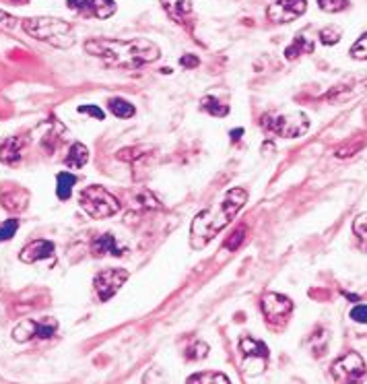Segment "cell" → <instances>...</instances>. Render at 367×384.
Returning a JSON list of instances; mask_svg holds the SVG:
<instances>
[{"label": "cell", "mask_w": 367, "mask_h": 384, "mask_svg": "<svg viewBox=\"0 0 367 384\" xmlns=\"http://www.w3.org/2000/svg\"><path fill=\"white\" fill-rule=\"evenodd\" d=\"M130 273L126 269H105V271H99L93 279V288L95 293L99 295L101 302H107L111 295H116L120 288L128 281Z\"/></svg>", "instance_id": "obj_9"}, {"label": "cell", "mask_w": 367, "mask_h": 384, "mask_svg": "<svg viewBox=\"0 0 367 384\" xmlns=\"http://www.w3.org/2000/svg\"><path fill=\"white\" fill-rule=\"evenodd\" d=\"M310 52H314V42H310L305 37H295V42L285 50V56H287V60H293V58H297L301 54H310Z\"/></svg>", "instance_id": "obj_21"}, {"label": "cell", "mask_w": 367, "mask_h": 384, "mask_svg": "<svg viewBox=\"0 0 367 384\" xmlns=\"http://www.w3.org/2000/svg\"><path fill=\"white\" fill-rule=\"evenodd\" d=\"M240 349L244 356V370L248 374H260L267 364H269V347L254 339V337H244L240 341Z\"/></svg>", "instance_id": "obj_7"}, {"label": "cell", "mask_w": 367, "mask_h": 384, "mask_svg": "<svg viewBox=\"0 0 367 384\" xmlns=\"http://www.w3.org/2000/svg\"><path fill=\"white\" fill-rule=\"evenodd\" d=\"M91 252L95 256H103V254L124 256L128 252V246L122 244L114 234H101L91 242Z\"/></svg>", "instance_id": "obj_13"}, {"label": "cell", "mask_w": 367, "mask_h": 384, "mask_svg": "<svg viewBox=\"0 0 367 384\" xmlns=\"http://www.w3.org/2000/svg\"><path fill=\"white\" fill-rule=\"evenodd\" d=\"M77 176L75 174H69V172H60L56 176V194L60 200H69L71 194H73V186L77 184Z\"/></svg>", "instance_id": "obj_18"}, {"label": "cell", "mask_w": 367, "mask_h": 384, "mask_svg": "<svg viewBox=\"0 0 367 384\" xmlns=\"http://www.w3.org/2000/svg\"><path fill=\"white\" fill-rule=\"evenodd\" d=\"M293 310V302L287 295H280L275 291H269L262 295V312L271 322H280L285 320Z\"/></svg>", "instance_id": "obj_11"}, {"label": "cell", "mask_w": 367, "mask_h": 384, "mask_svg": "<svg viewBox=\"0 0 367 384\" xmlns=\"http://www.w3.org/2000/svg\"><path fill=\"white\" fill-rule=\"evenodd\" d=\"M353 229H355L357 236L367 238V213H361V215L353 221Z\"/></svg>", "instance_id": "obj_29"}, {"label": "cell", "mask_w": 367, "mask_h": 384, "mask_svg": "<svg viewBox=\"0 0 367 384\" xmlns=\"http://www.w3.org/2000/svg\"><path fill=\"white\" fill-rule=\"evenodd\" d=\"M351 318L355 322H361V324H367V304H359L351 310Z\"/></svg>", "instance_id": "obj_30"}, {"label": "cell", "mask_w": 367, "mask_h": 384, "mask_svg": "<svg viewBox=\"0 0 367 384\" xmlns=\"http://www.w3.org/2000/svg\"><path fill=\"white\" fill-rule=\"evenodd\" d=\"M23 29L33 40L46 42L54 48L66 50L75 44V31L73 27L56 17H31L23 23Z\"/></svg>", "instance_id": "obj_3"}, {"label": "cell", "mask_w": 367, "mask_h": 384, "mask_svg": "<svg viewBox=\"0 0 367 384\" xmlns=\"http://www.w3.org/2000/svg\"><path fill=\"white\" fill-rule=\"evenodd\" d=\"M320 42L324 44V46H334V44H339V40L343 37V31L339 29V27H334V25H330V27H324L322 31H320Z\"/></svg>", "instance_id": "obj_24"}, {"label": "cell", "mask_w": 367, "mask_h": 384, "mask_svg": "<svg viewBox=\"0 0 367 384\" xmlns=\"http://www.w3.org/2000/svg\"><path fill=\"white\" fill-rule=\"evenodd\" d=\"M163 8L168 10V15L174 19V21H180L186 15L192 12V0H161Z\"/></svg>", "instance_id": "obj_17"}, {"label": "cell", "mask_w": 367, "mask_h": 384, "mask_svg": "<svg viewBox=\"0 0 367 384\" xmlns=\"http://www.w3.org/2000/svg\"><path fill=\"white\" fill-rule=\"evenodd\" d=\"M81 209L93 219H105L120 211V200L99 184H91L79 194Z\"/></svg>", "instance_id": "obj_4"}, {"label": "cell", "mask_w": 367, "mask_h": 384, "mask_svg": "<svg viewBox=\"0 0 367 384\" xmlns=\"http://www.w3.org/2000/svg\"><path fill=\"white\" fill-rule=\"evenodd\" d=\"M89 162V149L83 143H73L66 155V166L73 170H81Z\"/></svg>", "instance_id": "obj_16"}, {"label": "cell", "mask_w": 367, "mask_h": 384, "mask_svg": "<svg viewBox=\"0 0 367 384\" xmlns=\"http://www.w3.org/2000/svg\"><path fill=\"white\" fill-rule=\"evenodd\" d=\"M262 126L280 139H297L310 130V118L303 112H285V114H267Z\"/></svg>", "instance_id": "obj_5"}, {"label": "cell", "mask_w": 367, "mask_h": 384, "mask_svg": "<svg viewBox=\"0 0 367 384\" xmlns=\"http://www.w3.org/2000/svg\"><path fill=\"white\" fill-rule=\"evenodd\" d=\"M107 107H109V112H111L114 116H118V118H132V116L136 114L134 105H132L130 101L122 99V97H114V99H109Z\"/></svg>", "instance_id": "obj_20"}, {"label": "cell", "mask_w": 367, "mask_h": 384, "mask_svg": "<svg viewBox=\"0 0 367 384\" xmlns=\"http://www.w3.org/2000/svg\"><path fill=\"white\" fill-rule=\"evenodd\" d=\"M351 56L355 60H367V33H364L351 48Z\"/></svg>", "instance_id": "obj_27"}, {"label": "cell", "mask_w": 367, "mask_h": 384, "mask_svg": "<svg viewBox=\"0 0 367 384\" xmlns=\"http://www.w3.org/2000/svg\"><path fill=\"white\" fill-rule=\"evenodd\" d=\"M54 250H56L54 242H50V240H33L19 252V261L25 263V265L39 263V261H46V259H52Z\"/></svg>", "instance_id": "obj_12"}, {"label": "cell", "mask_w": 367, "mask_h": 384, "mask_svg": "<svg viewBox=\"0 0 367 384\" xmlns=\"http://www.w3.org/2000/svg\"><path fill=\"white\" fill-rule=\"evenodd\" d=\"M307 8V2L305 0H275L269 10H267V17L269 21H273L276 25H283V23H291L295 19H299Z\"/></svg>", "instance_id": "obj_10"}, {"label": "cell", "mask_w": 367, "mask_h": 384, "mask_svg": "<svg viewBox=\"0 0 367 384\" xmlns=\"http://www.w3.org/2000/svg\"><path fill=\"white\" fill-rule=\"evenodd\" d=\"M246 200H248V192L244 189H231L223 196V200L200 211L194 217L190 227V246L194 250L204 248L221 229H225L231 223V219L246 204Z\"/></svg>", "instance_id": "obj_2"}, {"label": "cell", "mask_w": 367, "mask_h": 384, "mask_svg": "<svg viewBox=\"0 0 367 384\" xmlns=\"http://www.w3.org/2000/svg\"><path fill=\"white\" fill-rule=\"evenodd\" d=\"M186 354H188V360H204L206 354H208V345L202 343V341H194L192 347L186 349Z\"/></svg>", "instance_id": "obj_25"}, {"label": "cell", "mask_w": 367, "mask_h": 384, "mask_svg": "<svg viewBox=\"0 0 367 384\" xmlns=\"http://www.w3.org/2000/svg\"><path fill=\"white\" fill-rule=\"evenodd\" d=\"M242 132H244L242 128H238V130H233V132H231V137H233V141H238V137H242Z\"/></svg>", "instance_id": "obj_36"}, {"label": "cell", "mask_w": 367, "mask_h": 384, "mask_svg": "<svg viewBox=\"0 0 367 384\" xmlns=\"http://www.w3.org/2000/svg\"><path fill=\"white\" fill-rule=\"evenodd\" d=\"M188 383H229V376L221 374V372H198V374H192L188 378Z\"/></svg>", "instance_id": "obj_23"}, {"label": "cell", "mask_w": 367, "mask_h": 384, "mask_svg": "<svg viewBox=\"0 0 367 384\" xmlns=\"http://www.w3.org/2000/svg\"><path fill=\"white\" fill-rule=\"evenodd\" d=\"M19 229V219H8L0 225V242H6L10 240Z\"/></svg>", "instance_id": "obj_26"}, {"label": "cell", "mask_w": 367, "mask_h": 384, "mask_svg": "<svg viewBox=\"0 0 367 384\" xmlns=\"http://www.w3.org/2000/svg\"><path fill=\"white\" fill-rule=\"evenodd\" d=\"M0 27L2 29H15L17 27V19L12 15H8L6 10H0Z\"/></svg>", "instance_id": "obj_32"}, {"label": "cell", "mask_w": 367, "mask_h": 384, "mask_svg": "<svg viewBox=\"0 0 367 384\" xmlns=\"http://www.w3.org/2000/svg\"><path fill=\"white\" fill-rule=\"evenodd\" d=\"M89 4V0H69V6L73 8V10H79V8H83V6H87Z\"/></svg>", "instance_id": "obj_34"}, {"label": "cell", "mask_w": 367, "mask_h": 384, "mask_svg": "<svg viewBox=\"0 0 367 384\" xmlns=\"http://www.w3.org/2000/svg\"><path fill=\"white\" fill-rule=\"evenodd\" d=\"M318 4L326 12H339L347 6V0H318Z\"/></svg>", "instance_id": "obj_28"}, {"label": "cell", "mask_w": 367, "mask_h": 384, "mask_svg": "<svg viewBox=\"0 0 367 384\" xmlns=\"http://www.w3.org/2000/svg\"><path fill=\"white\" fill-rule=\"evenodd\" d=\"M77 110H79L81 114H89V116H93L95 120H103V118H105L103 110H101V107H97V105H79Z\"/></svg>", "instance_id": "obj_31"}, {"label": "cell", "mask_w": 367, "mask_h": 384, "mask_svg": "<svg viewBox=\"0 0 367 384\" xmlns=\"http://www.w3.org/2000/svg\"><path fill=\"white\" fill-rule=\"evenodd\" d=\"M200 107H202L206 114L217 116V118H223V116H227V114H229V105L221 103L217 97H213V96L202 97V99H200Z\"/></svg>", "instance_id": "obj_19"}, {"label": "cell", "mask_w": 367, "mask_h": 384, "mask_svg": "<svg viewBox=\"0 0 367 384\" xmlns=\"http://www.w3.org/2000/svg\"><path fill=\"white\" fill-rule=\"evenodd\" d=\"M242 240H244V229H240V232L233 236V244H227V248H231V250H233V248H235V246H238Z\"/></svg>", "instance_id": "obj_35"}, {"label": "cell", "mask_w": 367, "mask_h": 384, "mask_svg": "<svg viewBox=\"0 0 367 384\" xmlns=\"http://www.w3.org/2000/svg\"><path fill=\"white\" fill-rule=\"evenodd\" d=\"M180 64H182L184 69H194V67H198V56H194V54H186L180 58Z\"/></svg>", "instance_id": "obj_33"}, {"label": "cell", "mask_w": 367, "mask_h": 384, "mask_svg": "<svg viewBox=\"0 0 367 384\" xmlns=\"http://www.w3.org/2000/svg\"><path fill=\"white\" fill-rule=\"evenodd\" d=\"M27 202H29V194L23 189H12L2 194V204L6 211H23Z\"/></svg>", "instance_id": "obj_15"}, {"label": "cell", "mask_w": 367, "mask_h": 384, "mask_svg": "<svg viewBox=\"0 0 367 384\" xmlns=\"http://www.w3.org/2000/svg\"><path fill=\"white\" fill-rule=\"evenodd\" d=\"M89 10L97 19H107L116 12V2L114 0H89Z\"/></svg>", "instance_id": "obj_22"}, {"label": "cell", "mask_w": 367, "mask_h": 384, "mask_svg": "<svg viewBox=\"0 0 367 384\" xmlns=\"http://www.w3.org/2000/svg\"><path fill=\"white\" fill-rule=\"evenodd\" d=\"M332 376L339 383H357L366 376V362L357 351H349L332 364Z\"/></svg>", "instance_id": "obj_8"}, {"label": "cell", "mask_w": 367, "mask_h": 384, "mask_svg": "<svg viewBox=\"0 0 367 384\" xmlns=\"http://www.w3.org/2000/svg\"><path fill=\"white\" fill-rule=\"evenodd\" d=\"M58 331V322L54 318H42V320H23L12 329V339L17 343H27L31 339H50Z\"/></svg>", "instance_id": "obj_6"}, {"label": "cell", "mask_w": 367, "mask_h": 384, "mask_svg": "<svg viewBox=\"0 0 367 384\" xmlns=\"http://www.w3.org/2000/svg\"><path fill=\"white\" fill-rule=\"evenodd\" d=\"M85 52L95 58H101L109 67L118 69H138L143 64L155 62L161 56V50L155 42L136 37V40H89L85 42Z\"/></svg>", "instance_id": "obj_1"}, {"label": "cell", "mask_w": 367, "mask_h": 384, "mask_svg": "<svg viewBox=\"0 0 367 384\" xmlns=\"http://www.w3.org/2000/svg\"><path fill=\"white\" fill-rule=\"evenodd\" d=\"M25 147V139L23 137H8L2 145H0V162L6 166H15L21 162V153Z\"/></svg>", "instance_id": "obj_14"}]
</instances>
